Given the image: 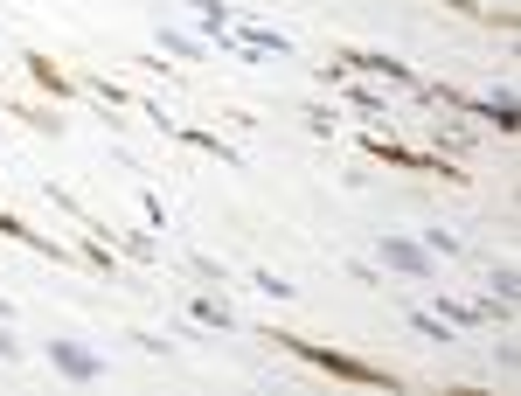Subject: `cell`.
<instances>
[{
  "label": "cell",
  "instance_id": "obj_10",
  "mask_svg": "<svg viewBox=\"0 0 521 396\" xmlns=\"http://www.w3.org/2000/svg\"><path fill=\"white\" fill-rule=\"evenodd\" d=\"M195 320H202V327H237V313H230L223 299H195Z\"/></svg>",
  "mask_w": 521,
  "mask_h": 396
},
{
  "label": "cell",
  "instance_id": "obj_11",
  "mask_svg": "<svg viewBox=\"0 0 521 396\" xmlns=\"http://www.w3.org/2000/svg\"><path fill=\"white\" fill-rule=\"evenodd\" d=\"M424 251H431V258H459V237H445V230H424Z\"/></svg>",
  "mask_w": 521,
  "mask_h": 396
},
{
  "label": "cell",
  "instance_id": "obj_7",
  "mask_svg": "<svg viewBox=\"0 0 521 396\" xmlns=\"http://www.w3.org/2000/svg\"><path fill=\"white\" fill-rule=\"evenodd\" d=\"M438 320H445V327H480L487 313H480V306H466V299H438Z\"/></svg>",
  "mask_w": 521,
  "mask_h": 396
},
{
  "label": "cell",
  "instance_id": "obj_6",
  "mask_svg": "<svg viewBox=\"0 0 521 396\" xmlns=\"http://www.w3.org/2000/svg\"><path fill=\"white\" fill-rule=\"evenodd\" d=\"M515 292H521L515 264H501V271L487 278V299H480V313H487V320H494V313H508V306H515Z\"/></svg>",
  "mask_w": 521,
  "mask_h": 396
},
{
  "label": "cell",
  "instance_id": "obj_2",
  "mask_svg": "<svg viewBox=\"0 0 521 396\" xmlns=\"http://www.w3.org/2000/svg\"><path fill=\"white\" fill-rule=\"evenodd\" d=\"M334 70H341V77H383V84H396V91H417V84H424L410 63H396V56H369V49H334Z\"/></svg>",
  "mask_w": 521,
  "mask_h": 396
},
{
  "label": "cell",
  "instance_id": "obj_12",
  "mask_svg": "<svg viewBox=\"0 0 521 396\" xmlns=\"http://www.w3.org/2000/svg\"><path fill=\"white\" fill-rule=\"evenodd\" d=\"M410 327H417V334H431V341H452V327H445L438 313H410Z\"/></svg>",
  "mask_w": 521,
  "mask_h": 396
},
{
  "label": "cell",
  "instance_id": "obj_1",
  "mask_svg": "<svg viewBox=\"0 0 521 396\" xmlns=\"http://www.w3.org/2000/svg\"><path fill=\"white\" fill-rule=\"evenodd\" d=\"M264 341H278L285 355H299V362L327 369L334 383H369V390H396V376H390V369H376V362H355V355H341V348H320V341H306V334H264Z\"/></svg>",
  "mask_w": 521,
  "mask_h": 396
},
{
  "label": "cell",
  "instance_id": "obj_8",
  "mask_svg": "<svg viewBox=\"0 0 521 396\" xmlns=\"http://www.w3.org/2000/svg\"><path fill=\"white\" fill-rule=\"evenodd\" d=\"M21 63H28V70H35V84H49V91H56V98H63V91H70V77H63V70H56V63H49V56H21Z\"/></svg>",
  "mask_w": 521,
  "mask_h": 396
},
{
  "label": "cell",
  "instance_id": "obj_13",
  "mask_svg": "<svg viewBox=\"0 0 521 396\" xmlns=\"http://www.w3.org/2000/svg\"><path fill=\"white\" fill-rule=\"evenodd\" d=\"M251 285H258V292H271V299H285V292H292V285H285V278H278V271H258V278H251Z\"/></svg>",
  "mask_w": 521,
  "mask_h": 396
},
{
  "label": "cell",
  "instance_id": "obj_9",
  "mask_svg": "<svg viewBox=\"0 0 521 396\" xmlns=\"http://www.w3.org/2000/svg\"><path fill=\"white\" fill-rule=\"evenodd\" d=\"M0 237H21V244H35V251H56L49 237H35V230H28L21 216H7V209H0ZM56 258H63V251H56Z\"/></svg>",
  "mask_w": 521,
  "mask_h": 396
},
{
  "label": "cell",
  "instance_id": "obj_14",
  "mask_svg": "<svg viewBox=\"0 0 521 396\" xmlns=\"http://www.w3.org/2000/svg\"><path fill=\"white\" fill-rule=\"evenodd\" d=\"M14 355H21V341H14V334H7V320H0V362H14Z\"/></svg>",
  "mask_w": 521,
  "mask_h": 396
},
{
  "label": "cell",
  "instance_id": "obj_4",
  "mask_svg": "<svg viewBox=\"0 0 521 396\" xmlns=\"http://www.w3.org/2000/svg\"><path fill=\"white\" fill-rule=\"evenodd\" d=\"M369 153H376V160H390V167H417V174H452V160L417 153V146H396V139H369Z\"/></svg>",
  "mask_w": 521,
  "mask_h": 396
},
{
  "label": "cell",
  "instance_id": "obj_3",
  "mask_svg": "<svg viewBox=\"0 0 521 396\" xmlns=\"http://www.w3.org/2000/svg\"><path fill=\"white\" fill-rule=\"evenodd\" d=\"M49 369L70 376V383H98L105 376V355H91L84 341H49Z\"/></svg>",
  "mask_w": 521,
  "mask_h": 396
},
{
  "label": "cell",
  "instance_id": "obj_5",
  "mask_svg": "<svg viewBox=\"0 0 521 396\" xmlns=\"http://www.w3.org/2000/svg\"><path fill=\"white\" fill-rule=\"evenodd\" d=\"M383 264H390V271H410V278H431V251H424V244H410V237H383Z\"/></svg>",
  "mask_w": 521,
  "mask_h": 396
}]
</instances>
